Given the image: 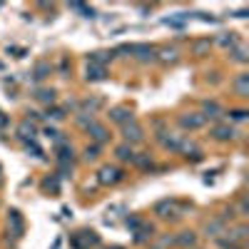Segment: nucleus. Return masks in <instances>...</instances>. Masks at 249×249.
<instances>
[{
  "mask_svg": "<svg viewBox=\"0 0 249 249\" xmlns=\"http://www.w3.org/2000/svg\"><path fill=\"white\" fill-rule=\"evenodd\" d=\"M122 177H124V172L120 167H115V164H102V167L97 170V182L105 184V187L122 182Z\"/></svg>",
  "mask_w": 249,
  "mask_h": 249,
  "instance_id": "1",
  "label": "nucleus"
},
{
  "mask_svg": "<svg viewBox=\"0 0 249 249\" xmlns=\"http://www.w3.org/2000/svg\"><path fill=\"white\" fill-rule=\"evenodd\" d=\"M155 214L160 219H177L179 217V204L177 199H160L155 204Z\"/></svg>",
  "mask_w": 249,
  "mask_h": 249,
  "instance_id": "2",
  "label": "nucleus"
},
{
  "mask_svg": "<svg viewBox=\"0 0 249 249\" xmlns=\"http://www.w3.org/2000/svg\"><path fill=\"white\" fill-rule=\"evenodd\" d=\"M122 137H124V144H137L144 140V130H142V124H137L135 120L127 122V124H122Z\"/></svg>",
  "mask_w": 249,
  "mask_h": 249,
  "instance_id": "3",
  "label": "nucleus"
},
{
  "mask_svg": "<svg viewBox=\"0 0 249 249\" xmlns=\"http://www.w3.org/2000/svg\"><path fill=\"white\" fill-rule=\"evenodd\" d=\"M117 53H132L137 60H142V62H150V60H155L157 57V50L152 48V45H127V48H120Z\"/></svg>",
  "mask_w": 249,
  "mask_h": 249,
  "instance_id": "4",
  "label": "nucleus"
},
{
  "mask_svg": "<svg viewBox=\"0 0 249 249\" xmlns=\"http://www.w3.org/2000/svg\"><path fill=\"white\" fill-rule=\"evenodd\" d=\"M8 230L15 239H20L25 234V222H23V214H20L18 210H10V214H8Z\"/></svg>",
  "mask_w": 249,
  "mask_h": 249,
  "instance_id": "5",
  "label": "nucleus"
},
{
  "mask_svg": "<svg viewBox=\"0 0 249 249\" xmlns=\"http://www.w3.org/2000/svg\"><path fill=\"white\" fill-rule=\"evenodd\" d=\"M207 122V117L202 112H187V115H179V124L184 130H199L202 124Z\"/></svg>",
  "mask_w": 249,
  "mask_h": 249,
  "instance_id": "6",
  "label": "nucleus"
},
{
  "mask_svg": "<svg viewBox=\"0 0 249 249\" xmlns=\"http://www.w3.org/2000/svg\"><path fill=\"white\" fill-rule=\"evenodd\" d=\"M88 135H90V140H92L95 144H105V142L110 140L107 127H105V124H100V122H92V124H90V127H88Z\"/></svg>",
  "mask_w": 249,
  "mask_h": 249,
  "instance_id": "7",
  "label": "nucleus"
},
{
  "mask_svg": "<svg viewBox=\"0 0 249 249\" xmlns=\"http://www.w3.org/2000/svg\"><path fill=\"white\" fill-rule=\"evenodd\" d=\"M110 120H112V122H117V124H127V122H132L135 117H132V110H130V107L117 105V107H112V110H110Z\"/></svg>",
  "mask_w": 249,
  "mask_h": 249,
  "instance_id": "8",
  "label": "nucleus"
},
{
  "mask_svg": "<svg viewBox=\"0 0 249 249\" xmlns=\"http://www.w3.org/2000/svg\"><path fill=\"white\" fill-rule=\"evenodd\" d=\"M212 137L217 142H230L234 137V130L230 127V124H224V122H217L214 127H212Z\"/></svg>",
  "mask_w": 249,
  "mask_h": 249,
  "instance_id": "9",
  "label": "nucleus"
},
{
  "mask_svg": "<svg viewBox=\"0 0 249 249\" xmlns=\"http://www.w3.org/2000/svg\"><path fill=\"white\" fill-rule=\"evenodd\" d=\"M85 80L88 82H102V80H107L105 65H88L85 68Z\"/></svg>",
  "mask_w": 249,
  "mask_h": 249,
  "instance_id": "10",
  "label": "nucleus"
},
{
  "mask_svg": "<svg viewBox=\"0 0 249 249\" xmlns=\"http://www.w3.org/2000/svg\"><path fill=\"white\" fill-rule=\"evenodd\" d=\"M224 227H227V224H224L222 219H212V222L204 224V234L212 237V239H219V237L224 234Z\"/></svg>",
  "mask_w": 249,
  "mask_h": 249,
  "instance_id": "11",
  "label": "nucleus"
},
{
  "mask_svg": "<svg viewBox=\"0 0 249 249\" xmlns=\"http://www.w3.org/2000/svg\"><path fill=\"white\" fill-rule=\"evenodd\" d=\"M132 234H135V242H137V244H144V242H150V239L155 237V227L142 222V227H140L137 232H132Z\"/></svg>",
  "mask_w": 249,
  "mask_h": 249,
  "instance_id": "12",
  "label": "nucleus"
},
{
  "mask_svg": "<svg viewBox=\"0 0 249 249\" xmlns=\"http://www.w3.org/2000/svg\"><path fill=\"white\" fill-rule=\"evenodd\" d=\"M182 137H184V135H170V137H167V135H162L160 140H162V147H164V150H172V152H179V144H182Z\"/></svg>",
  "mask_w": 249,
  "mask_h": 249,
  "instance_id": "13",
  "label": "nucleus"
},
{
  "mask_svg": "<svg viewBox=\"0 0 249 249\" xmlns=\"http://www.w3.org/2000/svg\"><path fill=\"white\" fill-rule=\"evenodd\" d=\"M172 244H177V247H195L197 244V234L195 232H179L172 239Z\"/></svg>",
  "mask_w": 249,
  "mask_h": 249,
  "instance_id": "14",
  "label": "nucleus"
},
{
  "mask_svg": "<svg viewBox=\"0 0 249 249\" xmlns=\"http://www.w3.org/2000/svg\"><path fill=\"white\" fill-rule=\"evenodd\" d=\"M232 85H234V92H237L239 97H247V95H249V75L242 72V75L232 82Z\"/></svg>",
  "mask_w": 249,
  "mask_h": 249,
  "instance_id": "15",
  "label": "nucleus"
},
{
  "mask_svg": "<svg viewBox=\"0 0 249 249\" xmlns=\"http://www.w3.org/2000/svg\"><path fill=\"white\" fill-rule=\"evenodd\" d=\"M217 43H219L222 48H230V50H234V48L239 45V37H237V33H222V35L217 37Z\"/></svg>",
  "mask_w": 249,
  "mask_h": 249,
  "instance_id": "16",
  "label": "nucleus"
},
{
  "mask_svg": "<svg viewBox=\"0 0 249 249\" xmlns=\"http://www.w3.org/2000/svg\"><path fill=\"white\" fill-rule=\"evenodd\" d=\"M115 155H117V160H120V162H135V150L130 147V144H124V142L115 150Z\"/></svg>",
  "mask_w": 249,
  "mask_h": 249,
  "instance_id": "17",
  "label": "nucleus"
},
{
  "mask_svg": "<svg viewBox=\"0 0 249 249\" xmlns=\"http://www.w3.org/2000/svg\"><path fill=\"white\" fill-rule=\"evenodd\" d=\"M18 135L23 137V140H33V137H35V124H33L30 120H25V122L18 127Z\"/></svg>",
  "mask_w": 249,
  "mask_h": 249,
  "instance_id": "18",
  "label": "nucleus"
},
{
  "mask_svg": "<svg viewBox=\"0 0 249 249\" xmlns=\"http://www.w3.org/2000/svg\"><path fill=\"white\" fill-rule=\"evenodd\" d=\"M247 224H239V227H234L232 230V234L227 237V239H232V242H237V244H242V242H247Z\"/></svg>",
  "mask_w": 249,
  "mask_h": 249,
  "instance_id": "19",
  "label": "nucleus"
},
{
  "mask_svg": "<svg viewBox=\"0 0 249 249\" xmlns=\"http://www.w3.org/2000/svg\"><path fill=\"white\" fill-rule=\"evenodd\" d=\"M132 164H137L140 170H152V167H155V164H152V157L144 155V152H142V155H135V162H132Z\"/></svg>",
  "mask_w": 249,
  "mask_h": 249,
  "instance_id": "20",
  "label": "nucleus"
},
{
  "mask_svg": "<svg viewBox=\"0 0 249 249\" xmlns=\"http://www.w3.org/2000/svg\"><path fill=\"white\" fill-rule=\"evenodd\" d=\"M107 60H112L110 53H90L88 65H102V62H107Z\"/></svg>",
  "mask_w": 249,
  "mask_h": 249,
  "instance_id": "21",
  "label": "nucleus"
},
{
  "mask_svg": "<svg viewBox=\"0 0 249 249\" xmlns=\"http://www.w3.org/2000/svg\"><path fill=\"white\" fill-rule=\"evenodd\" d=\"M204 117H219L222 115V107L217 105V102H204Z\"/></svg>",
  "mask_w": 249,
  "mask_h": 249,
  "instance_id": "22",
  "label": "nucleus"
},
{
  "mask_svg": "<svg viewBox=\"0 0 249 249\" xmlns=\"http://www.w3.org/2000/svg\"><path fill=\"white\" fill-rule=\"evenodd\" d=\"M35 97H37L40 102H48V105H53V102H55V90H53V88H50V90H37Z\"/></svg>",
  "mask_w": 249,
  "mask_h": 249,
  "instance_id": "23",
  "label": "nucleus"
},
{
  "mask_svg": "<svg viewBox=\"0 0 249 249\" xmlns=\"http://www.w3.org/2000/svg\"><path fill=\"white\" fill-rule=\"evenodd\" d=\"M230 55H232V60H234V62H242V65L249 60V57H247V48H242V45H237Z\"/></svg>",
  "mask_w": 249,
  "mask_h": 249,
  "instance_id": "24",
  "label": "nucleus"
},
{
  "mask_svg": "<svg viewBox=\"0 0 249 249\" xmlns=\"http://www.w3.org/2000/svg\"><path fill=\"white\" fill-rule=\"evenodd\" d=\"M50 75V65L48 62H40V65L35 68V80H45Z\"/></svg>",
  "mask_w": 249,
  "mask_h": 249,
  "instance_id": "25",
  "label": "nucleus"
},
{
  "mask_svg": "<svg viewBox=\"0 0 249 249\" xmlns=\"http://www.w3.org/2000/svg\"><path fill=\"white\" fill-rule=\"evenodd\" d=\"M210 40H199V43H195V48H192V53L195 55H204V53H210Z\"/></svg>",
  "mask_w": 249,
  "mask_h": 249,
  "instance_id": "26",
  "label": "nucleus"
},
{
  "mask_svg": "<svg viewBox=\"0 0 249 249\" xmlns=\"http://www.w3.org/2000/svg\"><path fill=\"white\" fill-rule=\"evenodd\" d=\"M97 157H100V144H92V147L85 150V160H88V162H95Z\"/></svg>",
  "mask_w": 249,
  "mask_h": 249,
  "instance_id": "27",
  "label": "nucleus"
},
{
  "mask_svg": "<svg viewBox=\"0 0 249 249\" xmlns=\"http://www.w3.org/2000/svg\"><path fill=\"white\" fill-rule=\"evenodd\" d=\"M48 117H53V120H62V117H65V110H62V107H53V110H48Z\"/></svg>",
  "mask_w": 249,
  "mask_h": 249,
  "instance_id": "28",
  "label": "nucleus"
},
{
  "mask_svg": "<svg viewBox=\"0 0 249 249\" xmlns=\"http://www.w3.org/2000/svg\"><path fill=\"white\" fill-rule=\"evenodd\" d=\"M247 115H249L247 110H232V112H230V117H232V120H237V122L247 120Z\"/></svg>",
  "mask_w": 249,
  "mask_h": 249,
  "instance_id": "29",
  "label": "nucleus"
},
{
  "mask_svg": "<svg viewBox=\"0 0 249 249\" xmlns=\"http://www.w3.org/2000/svg\"><path fill=\"white\" fill-rule=\"evenodd\" d=\"M127 227H130L132 232H137L140 227H142V219H140V217H130V219H127Z\"/></svg>",
  "mask_w": 249,
  "mask_h": 249,
  "instance_id": "30",
  "label": "nucleus"
},
{
  "mask_svg": "<svg viewBox=\"0 0 249 249\" xmlns=\"http://www.w3.org/2000/svg\"><path fill=\"white\" fill-rule=\"evenodd\" d=\"M162 60L175 62V60H177V50H162Z\"/></svg>",
  "mask_w": 249,
  "mask_h": 249,
  "instance_id": "31",
  "label": "nucleus"
},
{
  "mask_svg": "<svg viewBox=\"0 0 249 249\" xmlns=\"http://www.w3.org/2000/svg\"><path fill=\"white\" fill-rule=\"evenodd\" d=\"M45 190H53V192H57V179L53 177V179H45Z\"/></svg>",
  "mask_w": 249,
  "mask_h": 249,
  "instance_id": "32",
  "label": "nucleus"
},
{
  "mask_svg": "<svg viewBox=\"0 0 249 249\" xmlns=\"http://www.w3.org/2000/svg\"><path fill=\"white\" fill-rule=\"evenodd\" d=\"M8 124H10V117H8L3 110H0V127H8Z\"/></svg>",
  "mask_w": 249,
  "mask_h": 249,
  "instance_id": "33",
  "label": "nucleus"
},
{
  "mask_svg": "<svg viewBox=\"0 0 249 249\" xmlns=\"http://www.w3.org/2000/svg\"><path fill=\"white\" fill-rule=\"evenodd\" d=\"M57 135H60V132H57L55 127H45V137H50V140H57Z\"/></svg>",
  "mask_w": 249,
  "mask_h": 249,
  "instance_id": "34",
  "label": "nucleus"
}]
</instances>
